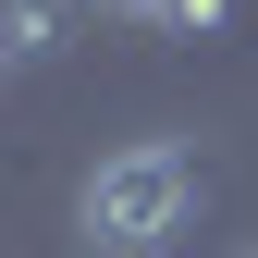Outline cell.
Segmentation results:
<instances>
[{
	"label": "cell",
	"mask_w": 258,
	"mask_h": 258,
	"mask_svg": "<svg viewBox=\"0 0 258 258\" xmlns=\"http://www.w3.org/2000/svg\"><path fill=\"white\" fill-rule=\"evenodd\" d=\"M197 197H209L197 148L184 136H136V148H111L74 184V234H86V258H172L184 221H197Z\"/></svg>",
	"instance_id": "6da1fadb"
},
{
	"label": "cell",
	"mask_w": 258,
	"mask_h": 258,
	"mask_svg": "<svg viewBox=\"0 0 258 258\" xmlns=\"http://www.w3.org/2000/svg\"><path fill=\"white\" fill-rule=\"evenodd\" d=\"M111 25H136V37H221V13L234 0H99Z\"/></svg>",
	"instance_id": "7a4b0ae2"
},
{
	"label": "cell",
	"mask_w": 258,
	"mask_h": 258,
	"mask_svg": "<svg viewBox=\"0 0 258 258\" xmlns=\"http://www.w3.org/2000/svg\"><path fill=\"white\" fill-rule=\"evenodd\" d=\"M49 49H61V0H0V61L25 74V61H49Z\"/></svg>",
	"instance_id": "3957f363"
}]
</instances>
